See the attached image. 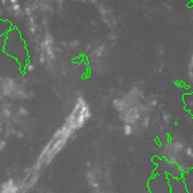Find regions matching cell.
Instances as JSON below:
<instances>
[{"label": "cell", "instance_id": "cell-1", "mask_svg": "<svg viewBox=\"0 0 193 193\" xmlns=\"http://www.w3.org/2000/svg\"><path fill=\"white\" fill-rule=\"evenodd\" d=\"M16 191H18V188H16L15 182L12 180H10L3 184L2 189H0V193H16Z\"/></svg>", "mask_w": 193, "mask_h": 193}]
</instances>
